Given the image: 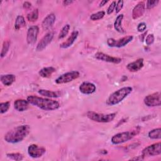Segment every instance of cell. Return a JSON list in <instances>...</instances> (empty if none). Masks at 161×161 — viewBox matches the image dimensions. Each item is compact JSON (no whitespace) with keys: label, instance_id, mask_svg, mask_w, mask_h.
<instances>
[{"label":"cell","instance_id":"11","mask_svg":"<svg viewBox=\"0 0 161 161\" xmlns=\"http://www.w3.org/2000/svg\"><path fill=\"white\" fill-rule=\"evenodd\" d=\"M53 36H54L53 32L50 31L47 33L38 42V43L36 45V50L40 52L45 49L51 43L52 40H53Z\"/></svg>","mask_w":161,"mask_h":161},{"label":"cell","instance_id":"22","mask_svg":"<svg viewBox=\"0 0 161 161\" xmlns=\"http://www.w3.org/2000/svg\"><path fill=\"white\" fill-rule=\"evenodd\" d=\"M123 14H120L119 15L117 16L114 23V29L119 33H124L125 32V30L123 29V26H122V21L123 19Z\"/></svg>","mask_w":161,"mask_h":161},{"label":"cell","instance_id":"3","mask_svg":"<svg viewBox=\"0 0 161 161\" xmlns=\"http://www.w3.org/2000/svg\"><path fill=\"white\" fill-rule=\"evenodd\" d=\"M133 89L131 87H123L113 92L108 98L106 104L109 106H113L121 103L128 95H129Z\"/></svg>","mask_w":161,"mask_h":161},{"label":"cell","instance_id":"40","mask_svg":"<svg viewBox=\"0 0 161 161\" xmlns=\"http://www.w3.org/2000/svg\"><path fill=\"white\" fill-rule=\"evenodd\" d=\"M146 34H147V31L146 32H145L144 33H143L142 35H141V36H140V37L141 36H142V38L140 39V40H142V41H143V38H145V35H146Z\"/></svg>","mask_w":161,"mask_h":161},{"label":"cell","instance_id":"25","mask_svg":"<svg viewBox=\"0 0 161 161\" xmlns=\"http://www.w3.org/2000/svg\"><path fill=\"white\" fill-rule=\"evenodd\" d=\"M148 136L150 138L153 140L160 139L161 138V128H155L148 132Z\"/></svg>","mask_w":161,"mask_h":161},{"label":"cell","instance_id":"9","mask_svg":"<svg viewBox=\"0 0 161 161\" xmlns=\"http://www.w3.org/2000/svg\"><path fill=\"white\" fill-rule=\"evenodd\" d=\"M133 36L131 35L124 36L118 40H115L113 38H109L107 40V44L109 47H111L121 48L125 47L126 45L130 43L133 40Z\"/></svg>","mask_w":161,"mask_h":161},{"label":"cell","instance_id":"33","mask_svg":"<svg viewBox=\"0 0 161 161\" xmlns=\"http://www.w3.org/2000/svg\"><path fill=\"white\" fill-rule=\"evenodd\" d=\"M154 36L153 34H150L148 35L145 38V43L147 45H150L151 44H152L154 42Z\"/></svg>","mask_w":161,"mask_h":161},{"label":"cell","instance_id":"36","mask_svg":"<svg viewBox=\"0 0 161 161\" xmlns=\"http://www.w3.org/2000/svg\"><path fill=\"white\" fill-rule=\"evenodd\" d=\"M147 28V25H146V23H145L144 22H142V23H140L138 25V26H137V30L139 31V32H143Z\"/></svg>","mask_w":161,"mask_h":161},{"label":"cell","instance_id":"2","mask_svg":"<svg viewBox=\"0 0 161 161\" xmlns=\"http://www.w3.org/2000/svg\"><path fill=\"white\" fill-rule=\"evenodd\" d=\"M26 100L30 104L45 111H53L57 109L60 107L59 103L55 100L36 96H29Z\"/></svg>","mask_w":161,"mask_h":161},{"label":"cell","instance_id":"17","mask_svg":"<svg viewBox=\"0 0 161 161\" xmlns=\"http://www.w3.org/2000/svg\"><path fill=\"white\" fill-rule=\"evenodd\" d=\"M55 19H56V17L53 13H50L48 14L42 21V28L44 30H47L50 29L55 23Z\"/></svg>","mask_w":161,"mask_h":161},{"label":"cell","instance_id":"38","mask_svg":"<svg viewBox=\"0 0 161 161\" xmlns=\"http://www.w3.org/2000/svg\"><path fill=\"white\" fill-rule=\"evenodd\" d=\"M72 3H73V1H63V4H64V6L69 5L70 4H71Z\"/></svg>","mask_w":161,"mask_h":161},{"label":"cell","instance_id":"18","mask_svg":"<svg viewBox=\"0 0 161 161\" xmlns=\"http://www.w3.org/2000/svg\"><path fill=\"white\" fill-rule=\"evenodd\" d=\"M29 102L25 99H16L14 102V109L19 112H23L26 111L29 106Z\"/></svg>","mask_w":161,"mask_h":161},{"label":"cell","instance_id":"35","mask_svg":"<svg viewBox=\"0 0 161 161\" xmlns=\"http://www.w3.org/2000/svg\"><path fill=\"white\" fill-rule=\"evenodd\" d=\"M116 1H113L111 4L109 6L108 9H107V14H111L114 10L115 9V7H116Z\"/></svg>","mask_w":161,"mask_h":161},{"label":"cell","instance_id":"13","mask_svg":"<svg viewBox=\"0 0 161 161\" xmlns=\"http://www.w3.org/2000/svg\"><path fill=\"white\" fill-rule=\"evenodd\" d=\"M38 32L39 28L37 26H31L28 28L26 34V41L29 45H33L36 42Z\"/></svg>","mask_w":161,"mask_h":161},{"label":"cell","instance_id":"5","mask_svg":"<svg viewBox=\"0 0 161 161\" xmlns=\"http://www.w3.org/2000/svg\"><path fill=\"white\" fill-rule=\"evenodd\" d=\"M86 115L88 118L98 123H109L114 119L116 113H113L109 114H103L96 113L94 111H88Z\"/></svg>","mask_w":161,"mask_h":161},{"label":"cell","instance_id":"26","mask_svg":"<svg viewBox=\"0 0 161 161\" xmlns=\"http://www.w3.org/2000/svg\"><path fill=\"white\" fill-rule=\"evenodd\" d=\"M38 18V9H35L33 11H32L31 13H28L27 15V19L29 21L34 22L36 21Z\"/></svg>","mask_w":161,"mask_h":161},{"label":"cell","instance_id":"30","mask_svg":"<svg viewBox=\"0 0 161 161\" xmlns=\"http://www.w3.org/2000/svg\"><path fill=\"white\" fill-rule=\"evenodd\" d=\"M105 15V12L104 11H100L96 13H93L91 15L90 19L92 21H96L102 19Z\"/></svg>","mask_w":161,"mask_h":161},{"label":"cell","instance_id":"21","mask_svg":"<svg viewBox=\"0 0 161 161\" xmlns=\"http://www.w3.org/2000/svg\"><path fill=\"white\" fill-rule=\"evenodd\" d=\"M55 71L56 69L53 67H46L40 69L38 74L42 77L47 78L50 77Z\"/></svg>","mask_w":161,"mask_h":161},{"label":"cell","instance_id":"10","mask_svg":"<svg viewBox=\"0 0 161 161\" xmlns=\"http://www.w3.org/2000/svg\"><path fill=\"white\" fill-rule=\"evenodd\" d=\"M46 152V149L43 147H40L36 144H31L28 148V155L34 158L41 157Z\"/></svg>","mask_w":161,"mask_h":161},{"label":"cell","instance_id":"27","mask_svg":"<svg viewBox=\"0 0 161 161\" xmlns=\"http://www.w3.org/2000/svg\"><path fill=\"white\" fill-rule=\"evenodd\" d=\"M7 157L9 158L16 160V161H20L23 159V155L19 153H7L6 154Z\"/></svg>","mask_w":161,"mask_h":161},{"label":"cell","instance_id":"6","mask_svg":"<svg viewBox=\"0 0 161 161\" xmlns=\"http://www.w3.org/2000/svg\"><path fill=\"white\" fill-rule=\"evenodd\" d=\"M79 76H80V73L78 71L73 70V71L68 72L60 75L55 79V81L58 84L68 83L77 79Z\"/></svg>","mask_w":161,"mask_h":161},{"label":"cell","instance_id":"14","mask_svg":"<svg viewBox=\"0 0 161 161\" xmlns=\"http://www.w3.org/2000/svg\"><path fill=\"white\" fill-rule=\"evenodd\" d=\"M96 86L90 82H83L79 86V91L84 94H91L96 91Z\"/></svg>","mask_w":161,"mask_h":161},{"label":"cell","instance_id":"29","mask_svg":"<svg viewBox=\"0 0 161 161\" xmlns=\"http://www.w3.org/2000/svg\"><path fill=\"white\" fill-rule=\"evenodd\" d=\"M70 25L69 24H67L65 25H64L62 28L61 29L59 35H58V38L59 39H62L64 37H65L67 36V35L68 34L69 30H70Z\"/></svg>","mask_w":161,"mask_h":161},{"label":"cell","instance_id":"31","mask_svg":"<svg viewBox=\"0 0 161 161\" xmlns=\"http://www.w3.org/2000/svg\"><path fill=\"white\" fill-rule=\"evenodd\" d=\"M10 107V102L6 101L0 103V113L1 114L5 113L7 112Z\"/></svg>","mask_w":161,"mask_h":161},{"label":"cell","instance_id":"15","mask_svg":"<svg viewBox=\"0 0 161 161\" xmlns=\"http://www.w3.org/2000/svg\"><path fill=\"white\" fill-rule=\"evenodd\" d=\"M145 10V4L144 2L142 1L138 3L133 9L132 18L135 19L143 16Z\"/></svg>","mask_w":161,"mask_h":161},{"label":"cell","instance_id":"37","mask_svg":"<svg viewBox=\"0 0 161 161\" xmlns=\"http://www.w3.org/2000/svg\"><path fill=\"white\" fill-rule=\"evenodd\" d=\"M31 4L30 2H28V1L25 2L23 3V8L25 9H28V8H30L31 7Z\"/></svg>","mask_w":161,"mask_h":161},{"label":"cell","instance_id":"28","mask_svg":"<svg viewBox=\"0 0 161 161\" xmlns=\"http://www.w3.org/2000/svg\"><path fill=\"white\" fill-rule=\"evenodd\" d=\"M9 47H10V42L8 40L4 41L3 42L2 49H1V58H3L4 57H5V55H6L7 52L9 50Z\"/></svg>","mask_w":161,"mask_h":161},{"label":"cell","instance_id":"8","mask_svg":"<svg viewBox=\"0 0 161 161\" xmlns=\"http://www.w3.org/2000/svg\"><path fill=\"white\" fill-rule=\"evenodd\" d=\"M143 102L148 107L159 106L161 104V98L160 92H156L148 94L145 97Z\"/></svg>","mask_w":161,"mask_h":161},{"label":"cell","instance_id":"4","mask_svg":"<svg viewBox=\"0 0 161 161\" xmlns=\"http://www.w3.org/2000/svg\"><path fill=\"white\" fill-rule=\"evenodd\" d=\"M140 131V128L139 126H137L131 131H124L117 133L112 136L111 141L112 143L114 145H118L126 142L128 140L132 139L135 136L137 135L139 133Z\"/></svg>","mask_w":161,"mask_h":161},{"label":"cell","instance_id":"16","mask_svg":"<svg viewBox=\"0 0 161 161\" xmlns=\"http://www.w3.org/2000/svg\"><path fill=\"white\" fill-rule=\"evenodd\" d=\"M143 58H140L132 62H130L127 64L126 69L132 72H137L140 70L143 67Z\"/></svg>","mask_w":161,"mask_h":161},{"label":"cell","instance_id":"7","mask_svg":"<svg viewBox=\"0 0 161 161\" xmlns=\"http://www.w3.org/2000/svg\"><path fill=\"white\" fill-rule=\"evenodd\" d=\"M161 153V143L160 142L155 143L150 145L142 150V156L144 158L145 157H153L159 155Z\"/></svg>","mask_w":161,"mask_h":161},{"label":"cell","instance_id":"20","mask_svg":"<svg viewBox=\"0 0 161 161\" xmlns=\"http://www.w3.org/2000/svg\"><path fill=\"white\" fill-rule=\"evenodd\" d=\"M0 79L3 85L5 86H9L15 81L16 77L14 74H5L1 75Z\"/></svg>","mask_w":161,"mask_h":161},{"label":"cell","instance_id":"34","mask_svg":"<svg viewBox=\"0 0 161 161\" xmlns=\"http://www.w3.org/2000/svg\"><path fill=\"white\" fill-rule=\"evenodd\" d=\"M123 3L124 2L122 0H119L116 2V7H115L116 13H118L121 10V9L123 7Z\"/></svg>","mask_w":161,"mask_h":161},{"label":"cell","instance_id":"12","mask_svg":"<svg viewBox=\"0 0 161 161\" xmlns=\"http://www.w3.org/2000/svg\"><path fill=\"white\" fill-rule=\"evenodd\" d=\"M95 57H96V58H97L99 60H102V61L109 62V63L116 64H119L122 61L121 58L110 56L108 54L104 53L103 52H97L95 54Z\"/></svg>","mask_w":161,"mask_h":161},{"label":"cell","instance_id":"23","mask_svg":"<svg viewBox=\"0 0 161 161\" xmlns=\"http://www.w3.org/2000/svg\"><path fill=\"white\" fill-rule=\"evenodd\" d=\"M38 94L40 95L47 97H58L60 96V94L58 92L49 91V90H45V89H40L38 91Z\"/></svg>","mask_w":161,"mask_h":161},{"label":"cell","instance_id":"24","mask_svg":"<svg viewBox=\"0 0 161 161\" xmlns=\"http://www.w3.org/2000/svg\"><path fill=\"white\" fill-rule=\"evenodd\" d=\"M26 26V22L24 17L23 16H18L16 18L14 23V28L16 30H19L24 28Z\"/></svg>","mask_w":161,"mask_h":161},{"label":"cell","instance_id":"39","mask_svg":"<svg viewBox=\"0 0 161 161\" xmlns=\"http://www.w3.org/2000/svg\"><path fill=\"white\" fill-rule=\"evenodd\" d=\"M108 2V1H106V0L101 1V3H99V6H100V7L103 6H104V5H105Z\"/></svg>","mask_w":161,"mask_h":161},{"label":"cell","instance_id":"19","mask_svg":"<svg viewBox=\"0 0 161 161\" xmlns=\"http://www.w3.org/2000/svg\"><path fill=\"white\" fill-rule=\"evenodd\" d=\"M78 35H79V32L77 31H72L70 36L67 39V40L60 44V48H67L70 47L74 43L75 40L77 39Z\"/></svg>","mask_w":161,"mask_h":161},{"label":"cell","instance_id":"32","mask_svg":"<svg viewBox=\"0 0 161 161\" xmlns=\"http://www.w3.org/2000/svg\"><path fill=\"white\" fill-rule=\"evenodd\" d=\"M159 3L158 0H153V1H147V4H146V7L147 9H150L153 8L154 7H155L158 3Z\"/></svg>","mask_w":161,"mask_h":161},{"label":"cell","instance_id":"1","mask_svg":"<svg viewBox=\"0 0 161 161\" xmlns=\"http://www.w3.org/2000/svg\"><path fill=\"white\" fill-rule=\"evenodd\" d=\"M30 131V127L28 125L18 126L9 130L4 135V140L10 143H16L24 140Z\"/></svg>","mask_w":161,"mask_h":161}]
</instances>
